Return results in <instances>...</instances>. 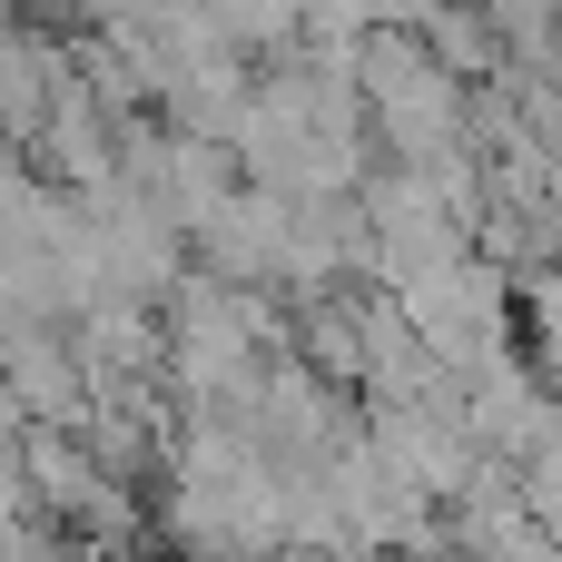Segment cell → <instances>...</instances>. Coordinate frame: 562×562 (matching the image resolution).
<instances>
[{
    "mask_svg": "<svg viewBox=\"0 0 562 562\" xmlns=\"http://www.w3.org/2000/svg\"><path fill=\"white\" fill-rule=\"evenodd\" d=\"M296 207L306 198H277V188H237L188 247L217 286H277L286 296V267H296Z\"/></svg>",
    "mask_w": 562,
    "mask_h": 562,
    "instance_id": "1",
    "label": "cell"
},
{
    "mask_svg": "<svg viewBox=\"0 0 562 562\" xmlns=\"http://www.w3.org/2000/svg\"><path fill=\"white\" fill-rule=\"evenodd\" d=\"M296 366H316L336 395H356V405H366L375 346H366V316H356V296H306V306H296Z\"/></svg>",
    "mask_w": 562,
    "mask_h": 562,
    "instance_id": "2",
    "label": "cell"
},
{
    "mask_svg": "<svg viewBox=\"0 0 562 562\" xmlns=\"http://www.w3.org/2000/svg\"><path fill=\"white\" fill-rule=\"evenodd\" d=\"M524 356L543 366V385L562 395V267L524 277Z\"/></svg>",
    "mask_w": 562,
    "mask_h": 562,
    "instance_id": "3",
    "label": "cell"
},
{
    "mask_svg": "<svg viewBox=\"0 0 562 562\" xmlns=\"http://www.w3.org/2000/svg\"><path fill=\"white\" fill-rule=\"evenodd\" d=\"M464 562H474V553H464Z\"/></svg>",
    "mask_w": 562,
    "mask_h": 562,
    "instance_id": "4",
    "label": "cell"
}]
</instances>
